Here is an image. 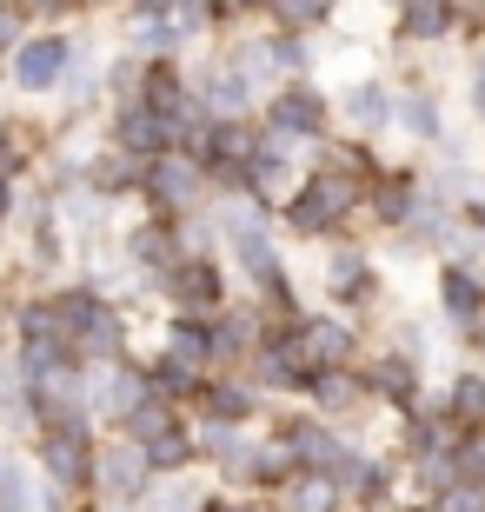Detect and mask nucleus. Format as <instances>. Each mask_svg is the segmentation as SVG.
<instances>
[{"instance_id":"f257e3e1","label":"nucleus","mask_w":485,"mask_h":512,"mask_svg":"<svg viewBox=\"0 0 485 512\" xmlns=\"http://www.w3.org/2000/svg\"><path fill=\"white\" fill-rule=\"evenodd\" d=\"M74 47H80V27H27V40L0 60L7 94L14 100H60L67 67H74Z\"/></svg>"},{"instance_id":"f03ea898","label":"nucleus","mask_w":485,"mask_h":512,"mask_svg":"<svg viewBox=\"0 0 485 512\" xmlns=\"http://www.w3.org/2000/svg\"><path fill=\"white\" fill-rule=\"evenodd\" d=\"M27 459L40 466V479H54L60 493L87 499V493H94L100 426H94V419H67V426H34V433H27Z\"/></svg>"},{"instance_id":"7ed1b4c3","label":"nucleus","mask_w":485,"mask_h":512,"mask_svg":"<svg viewBox=\"0 0 485 512\" xmlns=\"http://www.w3.org/2000/svg\"><path fill=\"white\" fill-rule=\"evenodd\" d=\"M133 200L147 213H160V220H187V213L213 207V180H206V167L187 147H167L140 167V193H133Z\"/></svg>"},{"instance_id":"20e7f679","label":"nucleus","mask_w":485,"mask_h":512,"mask_svg":"<svg viewBox=\"0 0 485 512\" xmlns=\"http://www.w3.org/2000/svg\"><path fill=\"white\" fill-rule=\"evenodd\" d=\"M260 127L280 133L286 147H326V127H333V94H319L313 80H280V87L260 100Z\"/></svg>"},{"instance_id":"39448f33","label":"nucleus","mask_w":485,"mask_h":512,"mask_svg":"<svg viewBox=\"0 0 485 512\" xmlns=\"http://www.w3.org/2000/svg\"><path fill=\"white\" fill-rule=\"evenodd\" d=\"M187 80H193V94H200V107L213 120H233V114H253V107H260V87H253V80H246V67L233 54H226L220 40H206V54L200 47H193L187 54Z\"/></svg>"},{"instance_id":"423d86ee","label":"nucleus","mask_w":485,"mask_h":512,"mask_svg":"<svg viewBox=\"0 0 485 512\" xmlns=\"http://www.w3.org/2000/svg\"><path fill=\"white\" fill-rule=\"evenodd\" d=\"M153 493V466H147V453L133 446L127 433L120 439H100V459H94V506H107V512H140V499Z\"/></svg>"},{"instance_id":"0eeeda50","label":"nucleus","mask_w":485,"mask_h":512,"mask_svg":"<svg viewBox=\"0 0 485 512\" xmlns=\"http://www.w3.org/2000/svg\"><path fill=\"white\" fill-rule=\"evenodd\" d=\"M160 300L167 313H220L233 300V266L220 253H180V266L160 280Z\"/></svg>"},{"instance_id":"6e6552de","label":"nucleus","mask_w":485,"mask_h":512,"mask_svg":"<svg viewBox=\"0 0 485 512\" xmlns=\"http://www.w3.org/2000/svg\"><path fill=\"white\" fill-rule=\"evenodd\" d=\"M113 247H120V260H127L133 273H140L147 293H160V280L180 266V227L160 220V213H147V220H133V227H113Z\"/></svg>"},{"instance_id":"1a4fd4ad","label":"nucleus","mask_w":485,"mask_h":512,"mask_svg":"<svg viewBox=\"0 0 485 512\" xmlns=\"http://www.w3.org/2000/svg\"><path fill=\"white\" fill-rule=\"evenodd\" d=\"M273 446L286 453V466H313V473H333V459L353 446V439L339 433L333 419L319 413H280L273 419Z\"/></svg>"},{"instance_id":"9d476101","label":"nucleus","mask_w":485,"mask_h":512,"mask_svg":"<svg viewBox=\"0 0 485 512\" xmlns=\"http://www.w3.org/2000/svg\"><path fill=\"white\" fill-rule=\"evenodd\" d=\"M147 399V366L133 360H107V366H87V413H94V426H113L120 433V419L133 413Z\"/></svg>"},{"instance_id":"9b49d317","label":"nucleus","mask_w":485,"mask_h":512,"mask_svg":"<svg viewBox=\"0 0 485 512\" xmlns=\"http://www.w3.org/2000/svg\"><path fill=\"white\" fill-rule=\"evenodd\" d=\"M187 413L193 419H220V426H253V419L266 413V393L246 380L240 366H226V373H206V386L193 393Z\"/></svg>"},{"instance_id":"f8f14e48","label":"nucleus","mask_w":485,"mask_h":512,"mask_svg":"<svg viewBox=\"0 0 485 512\" xmlns=\"http://www.w3.org/2000/svg\"><path fill=\"white\" fill-rule=\"evenodd\" d=\"M100 140L120 153H133V160H153V153H167V127H160V114H153L147 100H107V114H100Z\"/></svg>"},{"instance_id":"ddd939ff","label":"nucleus","mask_w":485,"mask_h":512,"mask_svg":"<svg viewBox=\"0 0 485 512\" xmlns=\"http://www.w3.org/2000/svg\"><path fill=\"white\" fill-rule=\"evenodd\" d=\"M206 326H213V373H226V366H246V360H253V346L266 340L260 300H226L220 313H206Z\"/></svg>"},{"instance_id":"4468645a","label":"nucleus","mask_w":485,"mask_h":512,"mask_svg":"<svg viewBox=\"0 0 485 512\" xmlns=\"http://www.w3.org/2000/svg\"><path fill=\"white\" fill-rule=\"evenodd\" d=\"M326 300L339 306V313H359V306L379 300V266L366 247H353V240H339L333 253H326Z\"/></svg>"},{"instance_id":"2eb2a0df","label":"nucleus","mask_w":485,"mask_h":512,"mask_svg":"<svg viewBox=\"0 0 485 512\" xmlns=\"http://www.w3.org/2000/svg\"><path fill=\"white\" fill-rule=\"evenodd\" d=\"M306 399H313L319 419L346 426V419H359L366 406H373V386H366V373H359V366H319L313 380H306Z\"/></svg>"},{"instance_id":"dca6fc26","label":"nucleus","mask_w":485,"mask_h":512,"mask_svg":"<svg viewBox=\"0 0 485 512\" xmlns=\"http://www.w3.org/2000/svg\"><path fill=\"white\" fill-rule=\"evenodd\" d=\"M293 333H299V346H306V360L313 366H353L359 360V326L346 320V313H299L293 320Z\"/></svg>"},{"instance_id":"f3484780","label":"nucleus","mask_w":485,"mask_h":512,"mask_svg":"<svg viewBox=\"0 0 485 512\" xmlns=\"http://www.w3.org/2000/svg\"><path fill=\"white\" fill-rule=\"evenodd\" d=\"M333 114H339V127L353 133V140H373V133H386L392 127V87L386 80H346L339 87V100H333Z\"/></svg>"},{"instance_id":"a211bd4d","label":"nucleus","mask_w":485,"mask_h":512,"mask_svg":"<svg viewBox=\"0 0 485 512\" xmlns=\"http://www.w3.org/2000/svg\"><path fill=\"white\" fill-rule=\"evenodd\" d=\"M432 293H439V313H446L452 326H479L485 320V273L479 266H466V260H439V286H432Z\"/></svg>"},{"instance_id":"6ab92c4d","label":"nucleus","mask_w":485,"mask_h":512,"mask_svg":"<svg viewBox=\"0 0 485 512\" xmlns=\"http://www.w3.org/2000/svg\"><path fill=\"white\" fill-rule=\"evenodd\" d=\"M419 193H426V187H419V173H412V167H379L373 187H366V213H373L386 233H399L412 220V207H419Z\"/></svg>"},{"instance_id":"aec40b11","label":"nucleus","mask_w":485,"mask_h":512,"mask_svg":"<svg viewBox=\"0 0 485 512\" xmlns=\"http://www.w3.org/2000/svg\"><path fill=\"white\" fill-rule=\"evenodd\" d=\"M366 386H373V406H399V413H412L419 406V360L412 353H399V346H386L373 366H366Z\"/></svg>"},{"instance_id":"412c9836","label":"nucleus","mask_w":485,"mask_h":512,"mask_svg":"<svg viewBox=\"0 0 485 512\" xmlns=\"http://www.w3.org/2000/svg\"><path fill=\"white\" fill-rule=\"evenodd\" d=\"M392 34L406 47H446L459 34V20H452L446 0H406V7H392Z\"/></svg>"},{"instance_id":"4be33fe9","label":"nucleus","mask_w":485,"mask_h":512,"mask_svg":"<svg viewBox=\"0 0 485 512\" xmlns=\"http://www.w3.org/2000/svg\"><path fill=\"white\" fill-rule=\"evenodd\" d=\"M392 127L406 133V140H446V107L432 87H392Z\"/></svg>"},{"instance_id":"5701e85b","label":"nucleus","mask_w":485,"mask_h":512,"mask_svg":"<svg viewBox=\"0 0 485 512\" xmlns=\"http://www.w3.org/2000/svg\"><path fill=\"white\" fill-rule=\"evenodd\" d=\"M140 167H147V160H133V153H120V147H107V140H100L94 160H87V187L107 193L113 207H120V200H133V193H140Z\"/></svg>"},{"instance_id":"b1692460","label":"nucleus","mask_w":485,"mask_h":512,"mask_svg":"<svg viewBox=\"0 0 485 512\" xmlns=\"http://www.w3.org/2000/svg\"><path fill=\"white\" fill-rule=\"evenodd\" d=\"M160 353L213 373V326H206V313H167V326H160Z\"/></svg>"},{"instance_id":"393cba45","label":"nucleus","mask_w":485,"mask_h":512,"mask_svg":"<svg viewBox=\"0 0 485 512\" xmlns=\"http://www.w3.org/2000/svg\"><path fill=\"white\" fill-rule=\"evenodd\" d=\"M280 512H346V493L333 486V473L293 466V473L280 479Z\"/></svg>"},{"instance_id":"a878e982","label":"nucleus","mask_w":485,"mask_h":512,"mask_svg":"<svg viewBox=\"0 0 485 512\" xmlns=\"http://www.w3.org/2000/svg\"><path fill=\"white\" fill-rule=\"evenodd\" d=\"M432 406H439V413H446L459 433H485V373H479V366L452 373V386L432 399Z\"/></svg>"},{"instance_id":"bb28decb","label":"nucleus","mask_w":485,"mask_h":512,"mask_svg":"<svg viewBox=\"0 0 485 512\" xmlns=\"http://www.w3.org/2000/svg\"><path fill=\"white\" fill-rule=\"evenodd\" d=\"M140 366H147V393L173 399V406H193V393L206 386V373H200V366L173 360V353H160V346H153V360H140Z\"/></svg>"},{"instance_id":"cd10ccee","label":"nucleus","mask_w":485,"mask_h":512,"mask_svg":"<svg viewBox=\"0 0 485 512\" xmlns=\"http://www.w3.org/2000/svg\"><path fill=\"white\" fill-rule=\"evenodd\" d=\"M153 466V479H173V473H193V459H200V439H193V419H180V426H167L160 439H147L140 446Z\"/></svg>"},{"instance_id":"c85d7f7f","label":"nucleus","mask_w":485,"mask_h":512,"mask_svg":"<svg viewBox=\"0 0 485 512\" xmlns=\"http://www.w3.org/2000/svg\"><path fill=\"white\" fill-rule=\"evenodd\" d=\"M266 27H286V34H319L339 20V0H266Z\"/></svg>"},{"instance_id":"c756f323","label":"nucleus","mask_w":485,"mask_h":512,"mask_svg":"<svg viewBox=\"0 0 485 512\" xmlns=\"http://www.w3.org/2000/svg\"><path fill=\"white\" fill-rule=\"evenodd\" d=\"M266 47H273V74H280V80H306V74H313V34L266 27Z\"/></svg>"},{"instance_id":"7c9ffc66","label":"nucleus","mask_w":485,"mask_h":512,"mask_svg":"<svg viewBox=\"0 0 485 512\" xmlns=\"http://www.w3.org/2000/svg\"><path fill=\"white\" fill-rule=\"evenodd\" d=\"M14 7H20L27 27H87V20H94L87 0H14Z\"/></svg>"},{"instance_id":"2f4dec72","label":"nucleus","mask_w":485,"mask_h":512,"mask_svg":"<svg viewBox=\"0 0 485 512\" xmlns=\"http://www.w3.org/2000/svg\"><path fill=\"white\" fill-rule=\"evenodd\" d=\"M446 486H466V493H485V439L466 433L459 446H452V479Z\"/></svg>"},{"instance_id":"473e14b6","label":"nucleus","mask_w":485,"mask_h":512,"mask_svg":"<svg viewBox=\"0 0 485 512\" xmlns=\"http://www.w3.org/2000/svg\"><path fill=\"white\" fill-rule=\"evenodd\" d=\"M20 40H27V20H20V7H14V0H0V60L14 54Z\"/></svg>"},{"instance_id":"72a5a7b5","label":"nucleus","mask_w":485,"mask_h":512,"mask_svg":"<svg viewBox=\"0 0 485 512\" xmlns=\"http://www.w3.org/2000/svg\"><path fill=\"white\" fill-rule=\"evenodd\" d=\"M180 0H120L113 7V20H160V14H173Z\"/></svg>"},{"instance_id":"f704fd0d","label":"nucleus","mask_w":485,"mask_h":512,"mask_svg":"<svg viewBox=\"0 0 485 512\" xmlns=\"http://www.w3.org/2000/svg\"><path fill=\"white\" fill-rule=\"evenodd\" d=\"M472 114L485 120V40H479V54H472Z\"/></svg>"},{"instance_id":"c9c22d12","label":"nucleus","mask_w":485,"mask_h":512,"mask_svg":"<svg viewBox=\"0 0 485 512\" xmlns=\"http://www.w3.org/2000/svg\"><path fill=\"white\" fill-rule=\"evenodd\" d=\"M87 7H94V20H100V14H113V7H120V0H87Z\"/></svg>"},{"instance_id":"e433bc0d","label":"nucleus","mask_w":485,"mask_h":512,"mask_svg":"<svg viewBox=\"0 0 485 512\" xmlns=\"http://www.w3.org/2000/svg\"><path fill=\"white\" fill-rule=\"evenodd\" d=\"M466 340H472V346H485V320H479V326H472V333H466Z\"/></svg>"},{"instance_id":"4c0bfd02","label":"nucleus","mask_w":485,"mask_h":512,"mask_svg":"<svg viewBox=\"0 0 485 512\" xmlns=\"http://www.w3.org/2000/svg\"><path fill=\"white\" fill-rule=\"evenodd\" d=\"M406 512H439V506H432V499H426V506H406Z\"/></svg>"},{"instance_id":"58836bf2","label":"nucleus","mask_w":485,"mask_h":512,"mask_svg":"<svg viewBox=\"0 0 485 512\" xmlns=\"http://www.w3.org/2000/svg\"><path fill=\"white\" fill-rule=\"evenodd\" d=\"M392 7H406V0H392Z\"/></svg>"}]
</instances>
